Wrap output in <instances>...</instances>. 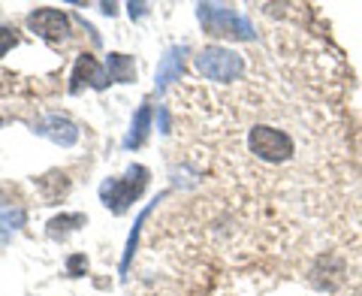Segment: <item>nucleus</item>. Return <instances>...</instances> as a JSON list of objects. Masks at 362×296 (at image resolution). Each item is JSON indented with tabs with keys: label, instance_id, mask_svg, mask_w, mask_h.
Instances as JSON below:
<instances>
[{
	"label": "nucleus",
	"instance_id": "obj_1",
	"mask_svg": "<svg viewBox=\"0 0 362 296\" xmlns=\"http://www.w3.org/2000/svg\"><path fill=\"white\" fill-rule=\"evenodd\" d=\"M197 16L202 28L211 37H230V40H254V28L245 16H239L233 6L226 4H199Z\"/></svg>",
	"mask_w": 362,
	"mask_h": 296
},
{
	"label": "nucleus",
	"instance_id": "obj_2",
	"mask_svg": "<svg viewBox=\"0 0 362 296\" xmlns=\"http://www.w3.org/2000/svg\"><path fill=\"white\" fill-rule=\"evenodd\" d=\"M145 185H148V169L136 164V166L127 169V176L124 178H106L103 185H100V200H103L106 209L121 215V212L130 209V203L136 197H142Z\"/></svg>",
	"mask_w": 362,
	"mask_h": 296
},
{
	"label": "nucleus",
	"instance_id": "obj_3",
	"mask_svg": "<svg viewBox=\"0 0 362 296\" xmlns=\"http://www.w3.org/2000/svg\"><path fill=\"white\" fill-rule=\"evenodd\" d=\"M197 70L211 79V82H235L245 73V58L239 52L221 49V45H209L197 55Z\"/></svg>",
	"mask_w": 362,
	"mask_h": 296
},
{
	"label": "nucleus",
	"instance_id": "obj_4",
	"mask_svg": "<svg viewBox=\"0 0 362 296\" xmlns=\"http://www.w3.org/2000/svg\"><path fill=\"white\" fill-rule=\"evenodd\" d=\"M247 145H251V152L266 164H284L293 157V152H296V145H293L290 136L278 127H269V124L254 127L251 136H247Z\"/></svg>",
	"mask_w": 362,
	"mask_h": 296
},
{
	"label": "nucleus",
	"instance_id": "obj_5",
	"mask_svg": "<svg viewBox=\"0 0 362 296\" xmlns=\"http://www.w3.org/2000/svg\"><path fill=\"white\" fill-rule=\"evenodd\" d=\"M28 25H30V30H37L45 42H64L66 33H70V18H66L64 9H54V6H42L37 13H30Z\"/></svg>",
	"mask_w": 362,
	"mask_h": 296
},
{
	"label": "nucleus",
	"instance_id": "obj_6",
	"mask_svg": "<svg viewBox=\"0 0 362 296\" xmlns=\"http://www.w3.org/2000/svg\"><path fill=\"white\" fill-rule=\"evenodd\" d=\"M97 88V91H103L109 85V76L106 70L100 67L90 55H78L76 58V67H73V76H70V94H78L82 88Z\"/></svg>",
	"mask_w": 362,
	"mask_h": 296
},
{
	"label": "nucleus",
	"instance_id": "obj_7",
	"mask_svg": "<svg viewBox=\"0 0 362 296\" xmlns=\"http://www.w3.org/2000/svg\"><path fill=\"white\" fill-rule=\"evenodd\" d=\"M181 73H185V49H178V45H175V49H169L163 55L160 67H157V79H154L157 91H166L173 82H178Z\"/></svg>",
	"mask_w": 362,
	"mask_h": 296
},
{
	"label": "nucleus",
	"instance_id": "obj_8",
	"mask_svg": "<svg viewBox=\"0 0 362 296\" xmlns=\"http://www.w3.org/2000/svg\"><path fill=\"white\" fill-rule=\"evenodd\" d=\"M106 76H109V82H121V85L136 82L133 58H127V55H121V52H112L106 58Z\"/></svg>",
	"mask_w": 362,
	"mask_h": 296
},
{
	"label": "nucleus",
	"instance_id": "obj_9",
	"mask_svg": "<svg viewBox=\"0 0 362 296\" xmlns=\"http://www.w3.org/2000/svg\"><path fill=\"white\" fill-rule=\"evenodd\" d=\"M148 130H151V106H139V112H136V118L130 124L127 140H124V148H139L148 140Z\"/></svg>",
	"mask_w": 362,
	"mask_h": 296
},
{
	"label": "nucleus",
	"instance_id": "obj_10",
	"mask_svg": "<svg viewBox=\"0 0 362 296\" xmlns=\"http://www.w3.org/2000/svg\"><path fill=\"white\" fill-rule=\"evenodd\" d=\"M45 136H52L54 142H61V145H73L78 140V130H76V124L73 121H66V118H58V115H52L49 121H45V127H42Z\"/></svg>",
	"mask_w": 362,
	"mask_h": 296
},
{
	"label": "nucleus",
	"instance_id": "obj_11",
	"mask_svg": "<svg viewBox=\"0 0 362 296\" xmlns=\"http://www.w3.org/2000/svg\"><path fill=\"white\" fill-rule=\"evenodd\" d=\"M25 221H28L25 209H6V212H0V245H6L18 227H25Z\"/></svg>",
	"mask_w": 362,
	"mask_h": 296
},
{
	"label": "nucleus",
	"instance_id": "obj_12",
	"mask_svg": "<svg viewBox=\"0 0 362 296\" xmlns=\"http://www.w3.org/2000/svg\"><path fill=\"white\" fill-rule=\"evenodd\" d=\"M78 227H85V215H58V218L49 221V236L52 239H64L66 233L78 230Z\"/></svg>",
	"mask_w": 362,
	"mask_h": 296
},
{
	"label": "nucleus",
	"instance_id": "obj_13",
	"mask_svg": "<svg viewBox=\"0 0 362 296\" xmlns=\"http://www.w3.org/2000/svg\"><path fill=\"white\" fill-rule=\"evenodd\" d=\"M157 203V200H154ZM154 203L148 209H145L142 215H139V221H136V227H133V233H130V239H127V248H124V260H121V272H127V266H130V260H133V251H136V245H139V227L145 224V218L151 215V209H154Z\"/></svg>",
	"mask_w": 362,
	"mask_h": 296
},
{
	"label": "nucleus",
	"instance_id": "obj_14",
	"mask_svg": "<svg viewBox=\"0 0 362 296\" xmlns=\"http://www.w3.org/2000/svg\"><path fill=\"white\" fill-rule=\"evenodd\" d=\"M66 275H70V278L88 275V257L85 254H70V257H66Z\"/></svg>",
	"mask_w": 362,
	"mask_h": 296
},
{
	"label": "nucleus",
	"instance_id": "obj_15",
	"mask_svg": "<svg viewBox=\"0 0 362 296\" xmlns=\"http://www.w3.org/2000/svg\"><path fill=\"white\" fill-rule=\"evenodd\" d=\"M18 42V33L13 30V28H0V58L13 49V45Z\"/></svg>",
	"mask_w": 362,
	"mask_h": 296
},
{
	"label": "nucleus",
	"instance_id": "obj_16",
	"mask_svg": "<svg viewBox=\"0 0 362 296\" xmlns=\"http://www.w3.org/2000/svg\"><path fill=\"white\" fill-rule=\"evenodd\" d=\"M157 118H160V133H169V112L163 106L157 109Z\"/></svg>",
	"mask_w": 362,
	"mask_h": 296
},
{
	"label": "nucleus",
	"instance_id": "obj_17",
	"mask_svg": "<svg viewBox=\"0 0 362 296\" xmlns=\"http://www.w3.org/2000/svg\"><path fill=\"white\" fill-rule=\"evenodd\" d=\"M145 13V4H130V16H142Z\"/></svg>",
	"mask_w": 362,
	"mask_h": 296
},
{
	"label": "nucleus",
	"instance_id": "obj_18",
	"mask_svg": "<svg viewBox=\"0 0 362 296\" xmlns=\"http://www.w3.org/2000/svg\"><path fill=\"white\" fill-rule=\"evenodd\" d=\"M0 203H4V197H0Z\"/></svg>",
	"mask_w": 362,
	"mask_h": 296
}]
</instances>
